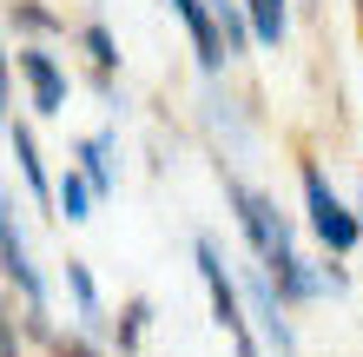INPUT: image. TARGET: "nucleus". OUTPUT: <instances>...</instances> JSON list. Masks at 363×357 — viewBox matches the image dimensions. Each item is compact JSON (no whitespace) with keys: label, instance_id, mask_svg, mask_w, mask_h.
Returning <instances> with one entry per match:
<instances>
[{"label":"nucleus","instance_id":"ddd939ff","mask_svg":"<svg viewBox=\"0 0 363 357\" xmlns=\"http://www.w3.org/2000/svg\"><path fill=\"white\" fill-rule=\"evenodd\" d=\"M13 159H20V172H27L33 192H47V165H40V145H33L27 126H13Z\"/></svg>","mask_w":363,"mask_h":357},{"label":"nucleus","instance_id":"423d86ee","mask_svg":"<svg viewBox=\"0 0 363 357\" xmlns=\"http://www.w3.org/2000/svg\"><path fill=\"white\" fill-rule=\"evenodd\" d=\"M20 73H27V87H33V106H40V113H67V73L53 67V53L27 47V53H20Z\"/></svg>","mask_w":363,"mask_h":357},{"label":"nucleus","instance_id":"7ed1b4c3","mask_svg":"<svg viewBox=\"0 0 363 357\" xmlns=\"http://www.w3.org/2000/svg\"><path fill=\"white\" fill-rule=\"evenodd\" d=\"M304 219H311V232L324 238V251H337V258L357 251V238H363V219L330 192V179L317 172V165H304Z\"/></svg>","mask_w":363,"mask_h":357},{"label":"nucleus","instance_id":"f3484780","mask_svg":"<svg viewBox=\"0 0 363 357\" xmlns=\"http://www.w3.org/2000/svg\"><path fill=\"white\" fill-rule=\"evenodd\" d=\"M53 357H106L93 338H53Z\"/></svg>","mask_w":363,"mask_h":357},{"label":"nucleus","instance_id":"f8f14e48","mask_svg":"<svg viewBox=\"0 0 363 357\" xmlns=\"http://www.w3.org/2000/svg\"><path fill=\"white\" fill-rule=\"evenodd\" d=\"M60 212H67L73 225L93 219V185H86V172H67V179H60Z\"/></svg>","mask_w":363,"mask_h":357},{"label":"nucleus","instance_id":"0eeeda50","mask_svg":"<svg viewBox=\"0 0 363 357\" xmlns=\"http://www.w3.org/2000/svg\"><path fill=\"white\" fill-rule=\"evenodd\" d=\"M172 13L191 27V47H199V67L205 73H218L225 67V40H218V20L205 13V0H172Z\"/></svg>","mask_w":363,"mask_h":357},{"label":"nucleus","instance_id":"dca6fc26","mask_svg":"<svg viewBox=\"0 0 363 357\" xmlns=\"http://www.w3.org/2000/svg\"><path fill=\"white\" fill-rule=\"evenodd\" d=\"M0 357H20V331H13V304L0 291Z\"/></svg>","mask_w":363,"mask_h":357},{"label":"nucleus","instance_id":"9d476101","mask_svg":"<svg viewBox=\"0 0 363 357\" xmlns=\"http://www.w3.org/2000/svg\"><path fill=\"white\" fill-rule=\"evenodd\" d=\"M211 20H218V40H225V60L251 40V20L238 13V0H211Z\"/></svg>","mask_w":363,"mask_h":357},{"label":"nucleus","instance_id":"20e7f679","mask_svg":"<svg viewBox=\"0 0 363 357\" xmlns=\"http://www.w3.org/2000/svg\"><path fill=\"white\" fill-rule=\"evenodd\" d=\"M20 205L0 192V271L13 278V291L27 298V311H47V278H40V265H33V251H27V232H20Z\"/></svg>","mask_w":363,"mask_h":357},{"label":"nucleus","instance_id":"6ab92c4d","mask_svg":"<svg viewBox=\"0 0 363 357\" xmlns=\"http://www.w3.org/2000/svg\"><path fill=\"white\" fill-rule=\"evenodd\" d=\"M0 119H7V53H0Z\"/></svg>","mask_w":363,"mask_h":357},{"label":"nucleus","instance_id":"39448f33","mask_svg":"<svg viewBox=\"0 0 363 357\" xmlns=\"http://www.w3.org/2000/svg\"><path fill=\"white\" fill-rule=\"evenodd\" d=\"M238 291H245V311H251V318H258V331H264V344H271L277 357H291V351H297V331H291V318H284V298H277V285L264 278V265H245Z\"/></svg>","mask_w":363,"mask_h":357},{"label":"nucleus","instance_id":"4468645a","mask_svg":"<svg viewBox=\"0 0 363 357\" xmlns=\"http://www.w3.org/2000/svg\"><path fill=\"white\" fill-rule=\"evenodd\" d=\"M145 318H152V304H145V298H133V304H125V324H119V351H125V357L139 351V338H145Z\"/></svg>","mask_w":363,"mask_h":357},{"label":"nucleus","instance_id":"2eb2a0df","mask_svg":"<svg viewBox=\"0 0 363 357\" xmlns=\"http://www.w3.org/2000/svg\"><path fill=\"white\" fill-rule=\"evenodd\" d=\"M86 53H93V67H99V79L113 73V60H119V53H113V33H106V27H86Z\"/></svg>","mask_w":363,"mask_h":357},{"label":"nucleus","instance_id":"6e6552de","mask_svg":"<svg viewBox=\"0 0 363 357\" xmlns=\"http://www.w3.org/2000/svg\"><path fill=\"white\" fill-rule=\"evenodd\" d=\"M79 159H86V185L93 192H113V133H99L79 145Z\"/></svg>","mask_w":363,"mask_h":357},{"label":"nucleus","instance_id":"9b49d317","mask_svg":"<svg viewBox=\"0 0 363 357\" xmlns=\"http://www.w3.org/2000/svg\"><path fill=\"white\" fill-rule=\"evenodd\" d=\"M67 285H73V304H79V318H86V331H99V291H93V271L86 265H67Z\"/></svg>","mask_w":363,"mask_h":357},{"label":"nucleus","instance_id":"a211bd4d","mask_svg":"<svg viewBox=\"0 0 363 357\" xmlns=\"http://www.w3.org/2000/svg\"><path fill=\"white\" fill-rule=\"evenodd\" d=\"M13 20H20L27 33H47V27H53V13H47V7H13Z\"/></svg>","mask_w":363,"mask_h":357},{"label":"nucleus","instance_id":"1a4fd4ad","mask_svg":"<svg viewBox=\"0 0 363 357\" xmlns=\"http://www.w3.org/2000/svg\"><path fill=\"white\" fill-rule=\"evenodd\" d=\"M284 27H291V7H284V0H251V33H258L264 47H277Z\"/></svg>","mask_w":363,"mask_h":357},{"label":"nucleus","instance_id":"f257e3e1","mask_svg":"<svg viewBox=\"0 0 363 357\" xmlns=\"http://www.w3.org/2000/svg\"><path fill=\"white\" fill-rule=\"evenodd\" d=\"M225 199L238 205V232L245 245L258 251V265H284L291 251H297V232H291V219H284V205H277L271 192H258V185H245V179H225Z\"/></svg>","mask_w":363,"mask_h":357},{"label":"nucleus","instance_id":"f03ea898","mask_svg":"<svg viewBox=\"0 0 363 357\" xmlns=\"http://www.w3.org/2000/svg\"><path fill=\"white\" fill-rule=\"evenodd\" d=\"M191 258H199V278H205V298H211V318H218V331L231 344H238V357H258V344H251V318H245V291H238V278L225 271V251H218V238H191Z\"/></svg>","mask_w":363,"mask_h":357}]
</instances>
